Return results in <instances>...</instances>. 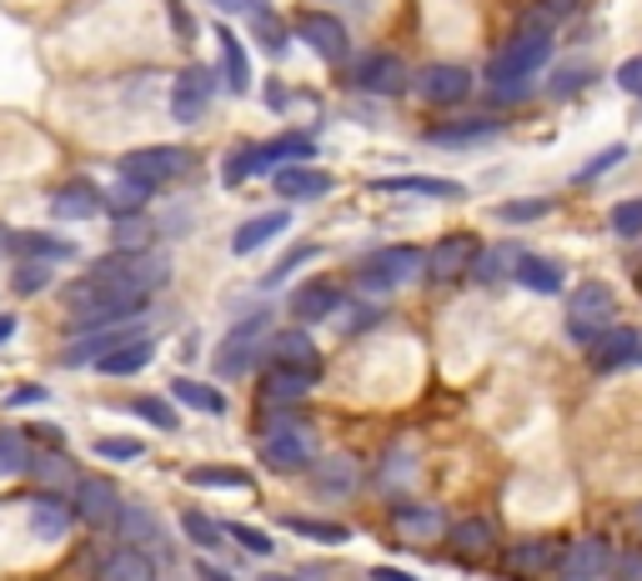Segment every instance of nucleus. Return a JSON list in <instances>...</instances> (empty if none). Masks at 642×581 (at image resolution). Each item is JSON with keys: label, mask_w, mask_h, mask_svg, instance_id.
<instances>
[{"label": "nucleus", "mask_w": 642, "mask_h": 581, "mask_svg": "<svg viewBox=\"0 0 642 581\" xmlns=\"http://www.w3.org/2000/svg\"><path fill=\"white\" fill-rule=\"evenodd\" d=\"M186 166H191V151H181V146H141V151L120 156V176H131V181H141V186L176 181Z\"/></svg>", "instance_id": "6e6552de"}, {"label": "nucleus", "mask_w": 642, "mask_h": 581, "mask_svg": "<svg viewBox=\"0 0 642 581\" xmlns=\"http://www.w3.org/2000/svg\"><path fill=\"white\" fill-rule=\"evenodd\" d=\"M417 271H422V251L417 246H387V251H377V256L361 261L357 281L367 290H377V296H387V290H402Z\"/></svg>", "instance_id": "39448f33"}, {"label": "nucleus", "mask_w": 642, "mask_h": 581, "mask_svg": "<svg viewBox=\"0 0 642 581\" xmlns=\"http://www.w3.org/2000/svg\"><path fill=\"white\" fill-rule=\"evenodd\" d=\"M477 251H482V241L472 236V231H452V236H442L432 251H427L422 266H427V276H432L436 286H452V281H462L472 271Z\"/></svg>", "instance_id": "0eeeda50"}, {"label": "nucleus", "mask_w": 642, "mask_h": 581, "mask_svg": "<svg viewBox=\"0 0 642 581\" xmlns=\"http://www.w3.org/2000/svg\"><path fill=\"white\" fill-rule=\"evenodd\" d=\"M151 356H156V346L146 341V336H131V341H120V346H110V351H101L96 356V371H101V377H136V371L151 367Z\"/></svg>", "instance_id": "f3484780"}, {"label": "nucleus", "mask_w": 642, "mask_h": 581, "mask_svg": "<svg viewBox=\"0 0 642 581\" xmlns=\"http://www.w3.org/2000/svg\"><path fill=\"white\" fill-rule=\"evenodd\" d=\"M357 482H361V472L351 456H322V466H316V496L341 501V496L357 492Z\"/></svg>", "instance_id": "a878e982"}, {"label": "nucleus", "mask_w": 642, "mask_h": 581, "mask_svg": "<svg viewBox=\"0 0 642 581\" xmlns=\"http://www.w3.org/2000/svg\"><path fill=\"white\" fill-rule=\"evenodd\" d=\"M517 256H523V251H517V246H482V251H477V261H472V271H477V276L492 286V281L512 276Z\"/></svg>", "instance_id": "4c0bfd02"}, {"label": "nucleus", "mask_w": 642, "mask_h": 581, "mask_svg": "<svg viewBox=\"0 0 642 581\" xmlns=\"http://www.w3.org/2000/svg\"><path fill=\"white\" fill-rule=\"evenodd\" d=\"M312 256H316V246H296V251H292V256H286V261H282V266H272V271H266V286H282V281H286V276H292V271H296V266H302V261H312Z\"/></svg>", "instance_id": "864d4df0"}, {"label": "nucleus", "mask_w": 642, "mask_h": 581, "mask_svg": "<svg viewBox=\"0 0 642 581\" xmlns=\"http://www.w3.org/2000/svg\"><path fill=\"white\" fill-rule=\"evenodd\" d=\"M316 387L312 371H292V367H272L262 377V401H302Z\"/></svg>", "instance_id": "7c9ffc66"}, {"label": "nucleus", "mask_w": 642, "mask_h": 581, "mask_svg": "<svg viewBox=\"0 0 642 581\" xmlns=\"http://www.w3.org/2000/svg\"><path fill=\"white\" fill-rule=\"evenodd\" d=\"M442 531H446V521L436 506H402L397 511V537H407V541H432Z\"/></svg>", "instance_id": "2f4dec72"}, {"label": "nucleus", "mask_w": 642, "mask_h": 581, "mask_svg": "<svg viewBox=\"0 0 642 581\" xmlns=\"http://www.w3.org/2000/svg\"><path fill=\"white\" fill-rule=\"evenodd\" d=\"M592 76H598V71H592L588 61H582V65H562V71L552 76V96H577L582 86H592Z\"/></svg>", "instance_id": "de8ad7c7"}, {"label": "nucleus", "mask_w": 642, "mask_h": 581, "mask_svg": "<svg viewBox=\"0 0 642 581\" xmlns=\"http://www.w3.org/2000/svg\"><path fill=\"white\" fill-rule=\"evenodd\" d=\"M217 11H256V6H266V0H211Z\"/></svg>", "instance_id": "bf43d9fd"}, {"label": "nucleus", "mask_w": 642, "mask_h": 581, "mask_svg": "<svg viewBox=\"0 0 642 581\" xmlns=\"http://www.w3.org/2000/svg\"><path fill=\"white\" fill-rule=\"evenodd\" d=\"M0 241H6V231H0Z\"/></svg>", "instance_id": "69168bd1"}, {"label": "nucleus", "mask_w": 642, "mask_h": 581, "mask_svg": "<svg viewBox=\"0 0 642 581\" xmlns=\"http://www.w3.org/2000/svg\"><path fill=\"white\" fill-rule=\"evenodd\" d=\"M61 302H66V311L76 316L81 331H91V326H110V321H131V316L146 311V302L151 296H136V290H120V286H101V281H76V286L61 290Z\"/></svg>", "instance_id": "f257e3e1"}, {"label": "nucleus", "mask_w": 642, "mask_h": 581, "mask_svg": "<svg viewBox=\"0 0 642 581\" xmlns=\"http://www.w3.org/2000/svg\"><path fill=\"white\" fill-rule=\"evenodd\" d=\"M312 456H316L312 431L286 426V421H282V431H266L262 462L272 466V472H302V466H312Z\"/></svg>", "instance_id": "9b49d317"}, {"label": "nucleus", "mask_w": 642, "mask_h": 581, "mask_svg": "<svg viewBox=\"0 0 642 581\" xmlns=\"http://www.w3.org/2000/svg\"><path fill=\"white\" fill-rule=\"evenodd\" d=\"M618 581H642V551H628V557H618Z\"/></svg>", "instance_id": "6e6d98bb"}, {"label": "nucleus", "mask_w": 642, "mask_h": 581, "mask_svg": "<svg viewBox=\"0 0 642 581\" xmlns=\"http://www.w3.org/2000/svg\"><path fill=\"white\" fill-rule=\"evenodd\" d=\"M221 531H231V541H236V547H246L251 557H272V537H266V531L241 527V521H231V527H221Z\"/></svg>", "instance_id": "8fccbe9b"}, {"label": "nucleus", "mask_w": 642, "mask_h": 581, "mask_svg": "<svg viewBox=\"0 0 642 581\" xmlns=\"http://www.w3.org/2000/svg\"><path fill=\"white\" fill-rule=\"evenodd\" d=\"M612 231L618 236H642V201H622L612 211Z\"/></svg>", "instance_id": "3c124183"}, {"label": "nucleus", "mask_w": 642, "mask_h": 581, "mask_svg": "<svg viewBox=\"0 0 642 581\" xmlns=\"http://www.w3.org/2000/svg\"><path fill=\"white\" fill-rule=\"evenodd\" d=\"M251 35H256V41H262L272 55L286 51V25L276 21V15L266 11V6H256V11H251Z\"/></svg>", "instance_id": "79ce46f5"}, {"label": "nucleus", "mask_w": 642, "mask_h": 581, "mask_svg": "<svg viewBox=\"0 0 642 581\" xmlns=\"http://www.w3.org/2000/svg\"><path fill=\"white\" fill-rule=\"evenodd\" d=\"M537 11L557 21V15H572V11H577V0H537Z\"/></svg>", "instance_id": "4d7b16f0"}, {"label": "nucleus", "mask_w": 642, "mask_h": 581, "mask_svg": "<svg viewBox=\"0 0 642 581\" xmlns=\"http://www.w3.org/2000/svg\"><path fill=\"white\" fill-rule=\"evenodd\" d=\"M618 86L628 91V96H642V55H632V61L618 65Z\"/></svg>", "instance_id": "5fc2aeb1"}, {"label": "nucleus", "mask_w": 642, "mask_h": 581, "mask_svg": "<svg viewBox=\"0 0 642 581\" xmlns=\"http://www.w3.org/2000/svg\"><path fill=\"white\" fill-rule=\"evenodd\" d=\"M377 581H417V577H402V571H392V567H377Z\"/></svg>", "instance_id": "052dcab7"}, {"label": "nucleus", "mask_w": 642, "mask_h": 581, "mask_svg": "<svg viewBox=\"0 0 642 581\" xmlns=\"http://www.w3.org/2000/svg\"><path fill=\"white\" fill-rule=\"evenodd\" d=\"M512 276L523 281V290H537V296H557L562 290V266L547 256H517Z\"/></svg>", "instance_id": "bb28decb"}, {"label": "nucleus", "mask_w": 642, "mask_h": 581, "mask_svg": "<svg viewBox=\"0 0 642 581\" xmlns=\"http://www.w3.org/2000/svg\"><path fill=\"white\" fill-rule=\"evenodd\" d=\"M588 361H592V371L638 367L642 361V331H632V326H602V331L588 341Z\"/></svg>", "instance_id": "1a4fd4ad"}, {"label": "nucleus", "mask_w": 642, "mask_h": 581, "mask_svg": "<svg viewBox=\"0 0 642 581\" xmlns=\"http://www.w3.org/2000/svg\"><path fill=\"white\" fill-rule=\"evenodd\" d=\"M11 286H15V296H35V290L51 286V266H45V261H21V266L11 271Z\"/></svg>", "instance_id": "37998d69"}, {"label": "nucleus", "mask_w": 642, "mask_h": 581, "mask_svg": "<svg viewBox=\"0 0 642 581\" xmlns=\"http://www.w3.org/2000/svg\"><path fill=\"white\" fill-rule=\"evenodd\" d=\"M337 306H341V290L331 286V281H306V286H296V296H292L296 321H327Z\"/></svg>", "instance_id": "4be33fe9"}, {"label": "nucleus", "mask_w": 642, "mask_h": 581, "mask_svg": "<svg viewBox=\"0 0 642 581\" xmlns=\"http://www.w3.org/2000/svg\"><path fill=\"white\" fill-rule=\"evenodd\" d=\"M272 361H276V367H292V371H312V377H322V351H316V341L306 331H276L272 336Z\"/></svg>", "instance_id": "6ab92c4d"}, {"label": "nucleus", "mask_w": 642, "mask_h": 581, "mask_svg": "<svg viewBox=\"0 0 642 581\" xmlns=\"http://www.w3.org/2000/svg\"><path fill=\"white\" fill-rule=\"evenodd\" d=\"M608 567H612V547L602 537L572 541V547L562 551V561H557V571H562L567 581H598Z\"/></svg>", "instance_id": "ddd939ff"}, {"label": "nucleus", "mask_w": 642, "mask_h": 581, "mask_svg": "<svg viewBox=\"0 0 642 581\" xmlns=\"http://www.w3.org/2000/svg\"><path fill=\"white\" fill-rule=\"evenodd\" d=\"M296 35H302L306 45H312L322 61H341V55L351 51V41H347V25L337 21V15H322V11H312V15H302L296 21Z\"/></svg>", "instance_id": "4468645a"}, {"label": "nucleus", "mask_w": 642, "mask_h": 581, "mask_svg": "<svg viewBox=\"0 0 642 581\" xmlns=\"http://www.w3.org/2000/svg\"><path fill=\"white\" fill-rule=\"evenodd\" d=\"M211 96H217V76H211L207 65H186L171 86V116L181 120V126H191V120L207 116Z\"/></svg>", "instance_id": "9d476101"}, {"label": "nucleus", "mask_w": 642, "mask_h": 581, "mask_svg": "<svg viewBox=\"0 0 642 581\" xmlns=\"http://www.w3.org/2000/svg\"><path fill=\"white\" fill-rule=\"evenodd\" d=\"M76 511L91 521V527H116L120 496L110 482H76Z\"/></svg>", "instance_id": "aec40b11"}, {"label": "nucleus", "mask_w": 642, "mask_h": 581, "mask_svg": "<svg viewBox=\"0 0 642 581\" xmlns=\"http://www.w3.org/2000/svg\"><path fill=\"white\" fill-rule=\"evenodd\" d=\"M286 531H296V537L306 541H322V547H341V541L351 537L347 527H337V521H322V517H282Z\"/></svg>", "instance_id": "e433bc0d"}, {"label": "nucleus", "mask_w": 642, "mask_h": 581, "mask_svg": "<svg viewBox=\"0 0 642 581\" xmlns=\"http://www.w3.org/2000/svg\"><path fill=\"white\" fill-rule=\"evenodd\" d=\"M171 397L181 401V406H191V411H207V416H227V397H221L217 387H207V381L176 377V381H171Z\"/></svg>", "instance_id": "473e14b6"}, {"label": "nucleus", "mask_w": 642, "mask_h": 581, "mask_svg": "<svg viewBox=\"0 0 642 581\" xmlns=\"http://www.w3.org/2000/svg\"><path fill=\"white\" fill-rule=\"evenodd\" d=\"M201 581H231L221 567H201Z\"/></svg>", "instance_id": "680f3d73"}, {"label": "nucleus", "mask_w": 642, "mask_h": 581, "mask_svg": "<svg viewBox=\"0 0 642 581\" xmlns=\"http://www.w3.org/2000/svg\"><path fill=\"white\" fill-rule=\"evenodd\" d=\"M371 191H407V196H432V201H462L457 181H442V176H381L371 181Z\"/></svg>", "instance_id": "b1692460"}, {"label": "nucleus", "mask_w": 642, "mask_h": 581, "mask_svg": "<svg viewBox=\"0 0 642 581\" xmlns=\"http://www.w3.org/2000/svg\"><path fill=\"white\" fill-rule=\"evenodd\" d=\"M181 527H186V537L197 541V547H221V527L207 517V511H181Z\"/></svg>", "instance_id": "49530a36"}, {"label": "nucleus", "mask_w": 642, "mask_h": 581, "mask_svg": "<svg viewBox=\"0 0 642 581\" xmlns=\"http://www.w3.org/2000/svg\"><path fill=\"white\" fill-rule=\"evenodd\" d=\"M116 251H151V221L141 211L136 215H116Z\"/></svg>", "instance_id": "ea45409f"}, {"label": "nucleus", "mask_w": 642, "mask_h": 581, "mask_svg": "<svg viewBox=\"0 0 642 581\" xmlns=\"http://www.w3.org/2000/svg\"><path fill=\"white\" fill-rule=\"evenodd\" d=\"M31 401H45V391L41 387H21V391H11V401H6V406H31Z\"/></svg>", "instance_id": "13d9d810"}, {"label": "nucleus", "mask_w": 642, "mask_h": 581, "mask_svg": "<svg viewBox=\"0 0 642 581\" xmlns=\"http://www.w3.org/2000/svg\"><path fill=\"white\" fill-rule=\"evenodd\" d=\"M146 446L136 442V436H101L96 442V456H106V462H136Z\"/></svg>", "instance_id": "09e8293b"}, {"label": "nucleus", "mask_w": 642, "mask_h": 581, "mask_svg": "<svg viewBox=\"0 0 642 581\" xmlns=\"http://www.w3.org/2000/svg\"><path fill=\"white\" fill-rule=\"evenodd\" d=\"M31 527L41 541H61L71 531V506L55 501V496H35L31 501Z\"/></svg>", "instance_id": "c756f323"}, {"label": "nucleus", "mask_w": 642, "mask_h": 581, "mask_svg": "<svg viewBox=\"0 0 642 581\" xmlns=\"http://www.w3.org/2000/svg\"><path fill=\"white\" fill-rule=\"evenodd\" d=\"M272 186H276V196H286V201H306V196H327L331 176L316 171V166H306V161H296V166H276Z\"/></svg>", "instance_id": "dca6fc26"}, {"label": "nucleus", "mask_w": 642, "mask_h": 581, "mask_svg": "<svg viewBox=\"0 0 642 581\" xmlns=\"http://www.w3.org/2000/svg\"><path fill=\"white\" fill-rule=\"evenodd\" d=\"M446 547L457 551L462 561H482L492 551V521H482V517L457 521V527L446 531Z\"/></svg>", "instance_id": "c85d7f7f"}, {"label": "nucleus", "mask_w": 642, "mask_h": 581, "mask_svg": "<svg viewBox=\"0 0 642 581\" xmlns=\"http://www.w3.org/2000/svg\"><path fill=\"white\" fill-rule=\"evenodd\" d=\"M0 246H11L21 261H45V266L76 256V246H71L66 236H51V231H15V236H6Z\"/></svg>", "instance_id": "a211bd4d"}, {"label": "nucleus", "mask_w": 642, "mask_h": 581, "mask_svg": "<svg viewBox=\"0 0 642 581\" xmlns=\"http://www.w3.org/2000/svg\"><path fill=\"white\" fill-rule=\"evenodd\" d=\"M266 331H272V316H246L241 326H231L227 341L217 346V371L221 377H241V371H251V361H256V351H262Z\"/></svg>", "instance_id": "423d86ee"}, {"label": "nucleus", "mask_w": 642, "mask_h": 581, "mask_svg": "<svg viewBox=\"0 0 642 581\" xmlns=\"http://www.w3.org/2000/svg\"><path fill=\"white\" fill-rule=\"evenodd\" d=\"M497 136V120H457V126H436L432 146H446V151H457V146H482V140Z\"/></svg>", "instance_id": "72a5a7b5"}, {"label": "nucleus", "mask_w": 642, "mask_h": 581, "mask_svg": "<svg viewBox=\"0 0 642 581\" xmlns=\"http://www.w3.org/2000/svg\"><path fill=\"white\" fill-rule=\"evenodd\" d=\"M547 55H552V31H547V21L537 15V21H523L517 31H512V41L492 55L487 76L497 81V86H502V81H527L533 71H543V65H547Z\"/></svg>", "instance_id": "f03ea898"}, {"label": "nucleus", "mask_w": 642, "mask_h": 581, "mask_svg": "<svg viewBox=\"0 0 642 581\" xmlns=\"http://www.w3.org/2000/svg\"><path fill=\"white\" fill-rule=\"evenodd\" d=\"M31 442H25L21 431H0V472L6 476H21V472H31Z\"/></svg>", "instance_id": "a19ab883"}, {"label": "nucleus", "mask_w": 642, "mask_h": 581, "mask_svg": "<svg viewBox=\"0 0 642 581\" xmlns=\"http://www.w3.org/2000/svg\"><path fill=\"white\" fill-rule=\"evenodd\" d=\"M622 156H628V151H622V146H608V151H602V156H592V161L582 166V171H577V181H582V186H588V181H598V176L608 171V166H618Z\"/></svg>", "instance_id": "603ef678"}, {"label": "nucleus", "mask_w": 642, "mask_h": 581, "mask_svg": "<svg viewBox=\"0 0 642 581\" xmlns=\"http://www.w3.org/2000/svg\"><path fill=\"white\" fill-rule=\"evenodd\" d=\"M131 411H136L141 421H151L156 431H176V426H181V416H176V411L166 406L161 397H141V401H131Z\"/></svg>", "instance_id": "a18cd8bd"}, {"label": "nucleus", "mask_w": 642, "mask_h": 581, "mask_svg": "<svg viewBox=\"0 0 642 581\" xmlns=\"http://www.w3.org/2000/svg\"><path fill=\"white\" fill-rule=\"evenodd\" d=\"M547 211H552V201H547V196H523V201H507L497 215L507 221V226H523V221H543Z\"/></svg>", "instance_id": "c03bdc74"}, {"label": "nucleus", "mask_w": 642, "mask_h": 581, "mask_svg": "<svg viewBox=\"0 0 642 581\" xmlns=\"http://www.w3.org/2000/svg\"><path fill=\"white\" fill-rule=\"evenodd\" d=\"M11 331H15V321H11V316H0V346L11 341Z\"/></svg>", "instance_id": "e2e57ef3"}, {"label": "nucleus", "mask_w": 642, "mask_h": 581, "mask_svg": "<svg viewBox=\"0 0 642 581\" xmlns=\"http://www.w3.org/2000/svg\"><path fill=\"white\" fill-rule=\"evenodd\" d=\"M402 81H407L402 55H392V51H371L367 61L357 65V91H371V96H397Z\"/></svg>", "instance_id": "2eb2a0df"}, {"label": "nucleus", "mask_w": 642, "mask_h": 581, "mask_svg": "<svg viewBox=\"0 0 642 581\" xmlns=\"http://www.w3.org/2000/svg\"><path fill=\"white\" fill-rule=\"evenodd\" d=\"M146 196H151V186L131 181V176H120L110 191H101V205H110V215H136L146 205Z\"/></svg>", "instance_id": "c9c22d12"}, {"label": "nucleus", "mask_w": 642, "mask_h": 581, "mask_svg": "<svg viewBox=\"0 0 642 581\" xmlns=\"http://www.w3.org/2000/svg\"><path fill=\"white\" fill-rule=\"evenodd\" d=\"M151 577H156L151 557H146V551H136V547H120L116 557L101 567V581H151Z\"/></svg>", "instance_id": "f704fd0d"}, {"label": "nucleus", "mask_w": 642, "mask_h": 581, "mask_svg": "<svg viewBox=\"0 0 642 581\" xmlns=\"http://www.w3.org/2000/svg\"><path fill=\"white\" fill-rule=\"evenodd\" d=\"M101 211H106V205H101V191L91 181H66L51 196V215H61V221H91V215H101Z\"/></svg>", "instance_id": "412c9836"}, {"label": "nucleus", "mask_w": 642, "mask_h": 581, "mask_svg": "<svg viewBox=\"0 0 642 581\" xmlns=\"http://www.w3.org/2000/svg\"><path fill=\"white\" fill-rule=\"evenodd\" d=\"M417 96L427 101V106H457V101H467L472 91V76L462 71V65H427V71H417Z\"/></svg>", "instance_id": "f8f14e48"}, {"label": "nucleus", "mask_w": 642, "mask_h": 581, "mask_svg": "<svg viewBox=\"0 0 642 581\" xmlns=\"http://www.w3.org/2000/svg\"><path fill=\"white\" fill-rule=\"evenodd\" d=\"M186 482L191 486H236V492H251V472H241V466H191L186 472Z\"/></svg>", "instance_id": "58836bf2"}, {"label": "nucleus", "mask_w": 642, "mask_h": 581, "mask_svg": "<svg viewBox=\"0 0 642 581\" xmlns=\"http://www.w3.org/2000/svg\"><path fill=\"white\" fill-rule=\"evenodd\" d=\"M86 276L101 281V286H120V290H136V296H151V290L166 286L171 261H166L161 251H116V256L96 261Z\"/></svg>", "instance_id": "7ed1b4c3"}, {"label": "nucleus", "mask_w": 642, "mask_h": 581, "mask_svg": "<svg viewBox=\"0 0 642 581\" xmlns=\"http://www.w3.org/2000/svg\"><path fill=\"white\" fill-rule=\"evenodd\" d=\"M612 311H618V296H612L608 281H582L572 290V302H567V331H572V341L588 346L612 321Z\"/></svg>", "instance_id": "20e7f679"}, {"label": "nucleus", "mask_w": 642, "mask_h": 581, "mask_svg": "<svg viewBox=\"0 0 642 581\" xmlns=\"http://www.w3.org/2000/svg\"><path fill=\"white\" fill-rule=\"evenodd\" d=\"M286 226H292V215H286V211H266V215H251L246 226H241L236 236H231V251H236V256H246V251L266 246V241H272V236H282Z\"/></svg>", "instance_id": "cd10ccee"}, {"label": "nucleus", "mask_w": 642, "mask_h": 581, "mask_svg": "<svg viewBox=\"0 0 642 581\" xmlns=\"http://www.w3.org/2000/svg\"><path fill=\"white\" fill-rule=\"evenodd\" d=\"M217 41H221V71H227V91H231V96H246V91H251L246 45L236 41V31H231V25H217Z\"/></svg>", "instance_id": "393cba45"}, {"label": "nucleus", "mask_w": 642, "mask_h": 581, "mask_svg": "<svg viewBox=\"0 0 642 581\" xmlns=\"http://www.w3.org/2000/svg\"><path fill=\"white\" fill-rule=\"evenodd\" d=\"M557 561H562V547H557V541H523V547L507 551L512 577H547V571H557Z\"/></svg>", "instance_id": "5701e85b"}, {"label": "nucleus", "mask_w": 642, "mask_h": 581, "mask_svg": "<svg viewBox=\"0 0 642 581\" xmlns=\"http://www.w3.org/2000/svg\"><path fill=\"white\" fill-rule=\"evenodd\" d=\"M262 581H296V577H262Z\"/></svg>", "instance_id": "0e129e2a"}]
</instances>
